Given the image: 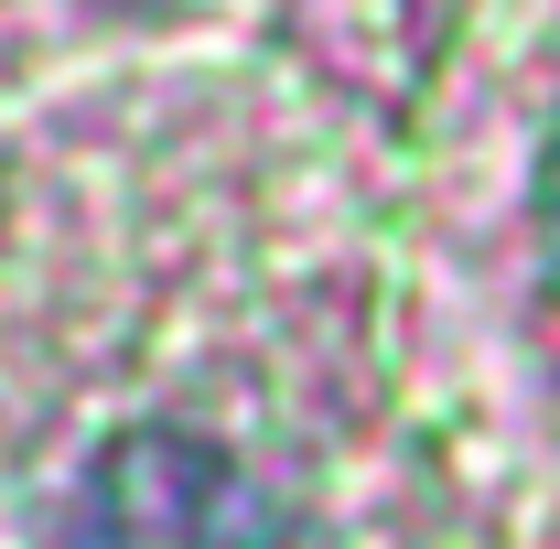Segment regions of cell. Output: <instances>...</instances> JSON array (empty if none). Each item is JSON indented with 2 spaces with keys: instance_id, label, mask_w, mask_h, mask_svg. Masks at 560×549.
<instances>
[{
  "instance_id": "2",
  "label": "cell",
  "mask_w": 560,
  "mask_h": 549,
  "mask_svg": "<svg viewBox=\"0 0 560 549\" xmlns=\"http://www.w3.org/2000/svg\"><path fill=\"white\" fill-rule=\"evenodd\" d=\"M539 248H550V280H560V130L539 151Z\"/></svg>"
},
{
  "instance_id": "1",
  "label": "cell",
  "mask_w": 560,
  "mask_h": 549,
  "mask_svg": "<svg viewBox=\"0 0 560 549\" xmlns=\"http://www.w3.org/2000/svg\"><path fill=\"white\" fill-rule=\"evenodd\" d=\"M66 549H302L291 506L195 431H130L75 484Z\"/></svg>"
}]
</instances>
